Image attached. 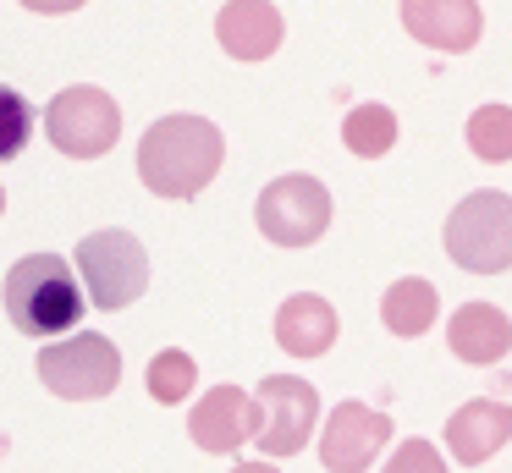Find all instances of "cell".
Wrapping results in <instances>:
<instances>
[{
  "mask_svg": "<svg viewBox=\"0 0 512 473\" xmlns=\"http://www.w3.org/2000/svg\"><path fill=\"white\" fill-rule=\"evenodd\" d=\"M226 138L204 116H160L138 138V182L155 198H199L221 176Z\"/></svg>",
  "mask_w": 512,
  "mask_h": 473,
  "instance_id": "6da1fadb",
  "label": "cell"
},
{
  "mask_svg": "<svg viewBox=\"0 0 512 473\" xmlns=\"http://www.w3.org/2000/svg\"><path fill=\"white\" fill-rule=\"evenodd\" d=\"M0 297H6V314H12V325L23 336H61L89 308V292L78 286L72 264L56 259V253H28V259H17L6 270Z\"/></svg>",
  "mask_w": 512,
  "mask_h": 473,
  "instance_id": "7a4b0ae2",
  "label": "cell"
},
{
  "mask_svg": "<svg viewBox=\"0 0 512 473\" xmlns=\"http://www.w3.org/2000/svg\"><path fill=\"white\" fill-rule=\"evenodd\" d=\"M446 253L468 275L512 270V193L479 187L446 215Z\"/></svg>",
  "mask_w": 512,
  "mask_h": 473,
  "instance_id": "3957f363",
  "label": "cell"
},
{
  "mask_svg": "<svg viewBox=\"0 0 512 473\" xmlns=\"http://www.w3.org/2000/svg\"><path fill=\"white\" fill-rule=\"evenodd\" d=\"M78 275L94 308L122 314L149 286V253L133 231H94V237L78 242Z\"/></svg>",
  "mask_w": 512,
  "mask_h": 473,
  "instance_id": "277c9868",
  "label": "cell"
},
{
  "mask_svg": "<svg viewBox=\"0 0 512 473\" xmlns=\"http://www.w3.org/2000/svg\"><path fill=\"white\" fill-rule=\"evenodd\" d=\"M254 220L276 248H309L331 226V193H325L320 176H276L259 193Z\"/></svg>",
  "mask_w": 512,
  "mask_h": 473,
  "instance_id": "5b68a950",
  "label": "cell"
},
{
  "mask_svg": "<svg viewBox=\"0 0 512 473\" xmlns=\"http://www.w3.org/2000/svg\"><path fill=\"white\" fill-rule=\"evenodd\" d=\"M45 132H50V143H56L61 154L94 160V154H105L116 138H122V110H116V99L105 94V88L78 83V88H61V94L50 99Z\"/></svg>",
  "mask_w": 512,
  "mask_h": 473,
  "instance_id": "8992f818",
  "label": "cell"
},
{
  "mask_svg": "<svg viewBox=\"0 0 512 473\" xmlns=\"http://www.w3.org/2000/svg\"><path fill=\"white\" fill-rule=\"evenodd\" d=\"M39 380L67 402H94L111 396L122 380V352L111 336H72V341H50L39 352Z\"/></svg>",
  "mask_w": 512,
  "mask_h": 473,
  "instance_id": "52a82bcc",
  "label": "cell"
},
{
  "mask_svg": "<svg viewBox=\"0 0 512 473\" xmlns=\"http://www.w3.org/2000/svg\"><path fill=\"white\" fill-rule=\"evenodd\" d=\"M259 451L265 457H298L314 435V418H320V396L309 380L298 374H270L259 380Z\"/></svg>",
  "mask_w": 512,
  "mask_h": 473,
  "instance_id": "ba28073f",
  "label": "cell"
},
{
  "mask_svg": "<svg viewBox=\"0 0 512 473\" xmlns=\"http://www.w3.org/2000/svg\"><path fill=\"white\" fill-rule=\"evenodd\" d=\"M386 440H391L386 413H375L364 402H336L331 418H325V435H320V462L331 473H364L380 457Z\"/></svg>",
  "mask_w": 512,
  "mask_h": 473,
  "instance_id": "9c48e42d",
  "label": "cell"
},
{
  "mask_svg": "<svg viewBox=\"0 0 512 473\" xmlns=\"http://www.w3.org/2000/svg\"><path fill=\"white\" fill-rule=\"evenodd\" d=\"M188 435L199 451H215V457H237L248 435H259V402L243 391V385H215L188 418Z\"/></svg>",
  "mask_w": 512,
  "mask_h": 473,
  "instance_id": "30bf717a",
  "label": "cell"
},
{
  "mask_svg": "<svg viewBox=\"0 0 512 473\" xmlns=\"http://www.w3.org/2000/svg\"><path fill=\"white\" fill-rule=\"evenodd\" d=\"M402 28L441 55H463L485 33L479 0H402Z\"/></svg>",
  "mask_w": 512,
  "mask_h": 473,
  "instance_id": "8fae6325",
  "label": "cell"
},
{
  "mask_svg": "<svg viewBox=\"0 0 512 473\" xmlns=\"http://www.w3.org/2000/svg\"><path fill=\"white\" fill-rule=\"evenodd\" d=\"M215 39L232 61H270L287 39V22L270 0H226L215 17Z\"/></svg>",
  "mask_w": 512,
  "mask_h": 473,
  "instance_id": "7c38bea8",
  "label": "cell"
},
{
  "mask_svg": "<svg viewBox=\"0 0 512 473\" xmlns=\"http://www.w3.org/2000/svg\"><path fill=\"white\" fill-rule=\"evenodd\" d=\"M507 440H512V407L496 402V396H479V402L457 407V413L446 418V446H452V457L463 462V468L490 462Z\"/></svg>",
  "mask_w": 512,
  "mask_h": 473,
  "instance_id": "4fadbf2b",
  "label": "cell"
},
{
  "mask_svg": "<svg viewBox=\"0 0 512 473\" xmlns=\"http://www.w3.org/2000/svg\"><path fill=\"white\" fill-rule=\"evenodd\" d=\"M446 341L463 363H501L512 352V319L496 303H463L446 319Z\"/></svg>",
  "mask_w": 512,
  "mask_h": 473,
  "instance_id": "5bb4252c",
  "label": "cell"
},
{
  "mask_svg": "<svg viewBox=\"0 0 512 473\" xmlns=\"http://www.w3.org/2000/svg\"><path fill=\"white\" fill-rule=\"evenodd\" d=\"M336 341V308L314 292H298L276 308V347H287L292 358H320Z\"/></svg>",
  "mask_w": 512,
  "mask_h": 473,
  "instance_id": "9a60e30c",
  "label": "cell"
},
{
  "mask_svg": "<svg viewBox=\"0 0 512 473\" xmlns=\"http://www.w3.org/2000/svg\"><path fill=\"white\" fill-rule=\"evenodd\" d=\"M435 314H441V292L430 281H419V275L391 281V292L380 297V319H386L391 336H424L435 325Z\"/></svg>",
  "mask_w": 512,
  "mask_h": 473,
  "instance_id": "2e32d148",
  "label": "cell"
},
{
  "mask_svg": "<svg viewBox=\"0 0 512 473\" xmlns=\"http://www.w3.org/2000/svg\"><path fill=\"white\" fill-rule=\"evenodd\" d=\"M342 143L358 160H380V154L397 143V116H391L386 105H353L342 121Z\"/></svg>",
  "mask_w": 512,
  "mask_h": 473,
  "instance_id": "e0dca14e",
  "label": "cell"
},
{
  "mask_svg": "<svg viewBox=\"0 0 512 473\" xmlns=\"http://www.w3.org/2000/svg\"><path fill=\"white\" fill-rule=\"evenodd\" d=\"M463 132H468V149H474L485 165L512 160V105H479Z\"/></svg>",
  "mask_w": 512,
  "mask_h": 473,
  "instance_id": "ac0fdd59",
  "label": "cell"
},
{
  "mask_svg": "<svg viewBox=\"0 0 512 473\" xmlns=\"http://www.w3.org/2000/svg\"><path fill=\"white\" fill-rule=\"evenodd\" d=\"M193 385H199V369H193V358L182 347H166V352L149 358V396H155V402L177 407Z\"/></svg>",
  "mask_w": 512,
  "mask_h": 473,
  "instance_id": "d6986e66",
  "label": "cell"
},
{
  "mask_svg": "<svg viewBox=\"0 0 512 473\" xmlns=\"http://www.w3.org/2000/svg\"><path fill=\"white\" fill-rule=\"evenodd\" d=\"M28 138H34V110L17 88L0 83V160H17L28 149Z\"/></svg>",
  "mask_w": 512,
  "mask_h": 473,
  "instance_id": "ffe728a7",
  "label": "cell"
},
{
  "mask_svg": "<svg viewBox=\"0 0 512 473\" xmlns=\"http://www.w3.org/2000/svg\"><path fill=\"white\" fill-rule=\"evenodd\" d=\"M446 462H441V451L435 446H424V440H408V446L391 457V473H441Z\"/></svg>",
  "mask_w": 512,
  "mask_h": 473,
  "instance_id": "44dd1931",
  "label": "cell"
},
{
  "mask_svg": "<svg viewBox=\"0 0 512 473\" xmlns=\"http://www.w3.org/2000/svg\"><path fill=\"white\" fill-rule=\"evenodd\" d=\"M28 11H45V17H61V11H78L83 0H23Z\"/></svg>",
  "mask_w": 512,
  "mask_h": 473,
  "instance_id": "7402d4cb",
  "label": "cell"
},
{
  "mask_svg": "<svg viewBox=\"0 0 512 473\" xmlns=\"http://www.w3.org/2000/svg\"><path fill=\"white\" fill-rule=\"evenodd\" d=\"M0 209H6V193H0Z\"/></svg>",
  "mask_w": 512,
  "mask_h": 473,
  "instance_id": "603a6c76",
  "label": "cell"
}]
</instances>
